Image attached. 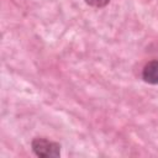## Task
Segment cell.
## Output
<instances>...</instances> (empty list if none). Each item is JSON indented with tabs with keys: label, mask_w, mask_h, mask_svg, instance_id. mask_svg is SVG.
<instances>
[{
	"label": "cell",
	"mask_w": 158,
	"mask_h": 158,
	"mask_svg": "<svg viewBox=\"0 0 158 158\" xmlns=\"http://www.w3.org/2000/svg\"><path fill=\"white\" fill-rule=\"evenodd\" d=\"M142 79L151 85L158 84V59L149 60L144 64L142 68Z\"/></svg>",
	"instance_id": "2"
},
{
	"label": "cell",
	"mask_w": 158,
	"mask_h": 158,
	"mask_svg": "<svg viewBox=\"0 0 158 158\" xmlns=\"http://www.w3.org/2000/svg\"><path fill=\"white\" fill-rule=\"evenodd\" d=\"M60 144L46 137H35L31 141L32 152L41 158H57L60 156Z\"/></svg>",
	"instance_id": "1"
},
{
	"label": "cell",
	"mask_w": 158,
	"mask_h": 158,
	"mask_svg": "<svg viewBox=\"0 0 158 158\" xmlns=\"http://www.w3.org/2000/svg\"><path fill=\"white\" fill-rule=\"evenodd\" d=\"M84 2L91 7L101 9V7H105L110 2V0H84Z\"/></svg>",
	"instance_id": "3"
}]
</instances>
